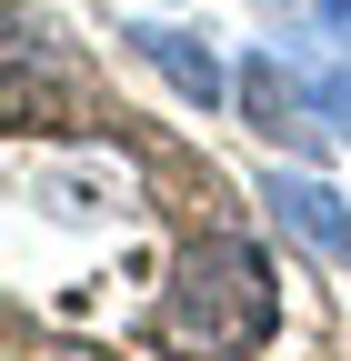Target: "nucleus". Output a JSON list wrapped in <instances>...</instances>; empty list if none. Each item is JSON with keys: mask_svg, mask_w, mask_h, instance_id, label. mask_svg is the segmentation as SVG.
<instances>
[{"mask_svg": "<svg viewBox=\"0 0 351 361\" xmlns=\"http://www.w3.org/2000/svg\"><path fill=\"white\" fill-rule=\"evenodd\" d=\"M161 351L171 361H251L261 341L281 331V281L271 261H261L251 241L211 231L181 251V271H171V301H161Z\"/></svg>", "mask_w": 351, "mask_h": 361, "instance_id": "obj_1", "label": "nucleus"}, {"mask_svg": "<svg viewBox=\"0 0 351 361\" xmlns=\"http://www.w3.org/2000/svg\"><path fill=\"white\" fill-rule=\"evenodd\" d=\"M261 211H271L291 241H312L321 261L351 271V201L331 191V180H312V171H261Z\"/></svg>", "mask_w": 351, "mask_h": 361, "instance_id": "obj_2", "label": "nucleus"}, {"mask_svg": "<svg viewBox=\"0 0 351 361\" xmlns=\"http://www.w3.org/2000/svg\"><path fill=\"white\" fill-rule=\"evenodd\" d=\"M121 40H130V51H141V61H151V71H161L171 90H181L191 111H211V101L231 90V80H221V51H211L201 30H171V20H130Z\"/></svg>", "mask_w": 351, "mask_h": 361, "instance_id": "obj_3", "label": "nucleus"}, {"mask_svg": "<svg viewBox=\"0 0 351 361\" xmlns=\"http://www.w3.org/2000/svg\"><path fill=\"white\" fill-rule=\"evenodd\" d=\"M241 101H251V130H261V141H312V111H321V101H312L301 80H281L271 51L241 71Z\"/></svg>", "mask_w": 351, "mask_h": 361, "instance_id": "obj_4", "label": "nucleus"}, {"mask_svg": "<svg viewBox=\"0 0 351 361\" xmlns=\"http://www.w3.org/2000/svg\"><path fill=\"white\" fill-rule=\"evenodd\" d=\"M312 101H321V111H331V130H351V71H331V80H321V90H312Z\"/></svg>", "mask_w": 351, "mask_h": 361, "instance_id": "obj_5", "label": "nucleus"}]
</instances>
